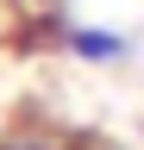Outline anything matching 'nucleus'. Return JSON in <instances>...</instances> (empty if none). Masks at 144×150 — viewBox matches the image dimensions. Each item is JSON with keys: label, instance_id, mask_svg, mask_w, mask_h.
I'll use <instances>...</instances> for the list:
<instances>
[{"label": "nucleus", "instance_id": "nucleus-1", "mask_svg": "<svg viewBox=\"0 0 144 150\" xmlns=\"http://www.w3.org/2000/svg\"><path fill=\"white\" fill-rule=\"evenodd\" d=\"M63 50L88 69H119L132 56V38L113 31V25H63Z\"/></svg>", "mask_w": 144, "mask_h": 150}, {"label": "nucleus", "instance_id": "nucleus-3", "mask_svg": "<svg viewBox=\"0 0 144 150\" xmlns=\"http://www.w3.org/2000/svg\"><path fill=\"white\" fill-rule=\"evenodd\" d=\"M94 150H119V144H94Z\"/></svg>", "mask_w": 144, "mask_h": 150}, {"label": "nucleus", "instance_id": "nucleus-2", "mask_svg": "<svg viewBox=\"0 0 144 150\" xmlns=\"http://www.w3.org/2000/svg\"><path fill=\"white\" fill-rule=\"evenodd\" d=\"M0 150H94V144L69 125H50V119H6L0 125Z\"/></svg>", "mask_w": 144, "mask_h": 150}]
</instances>
